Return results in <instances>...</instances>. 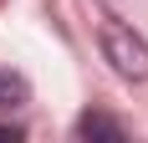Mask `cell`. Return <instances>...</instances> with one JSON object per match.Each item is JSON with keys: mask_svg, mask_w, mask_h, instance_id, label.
<instances>
[{"mask_svg": "<svg viewBox=\"0 0 148 143\" xmlns=\"http://www.w3.org/2000/svg\"><path fill=\"white\" fill-rule=\"evenodd\" d=\"M102 56L123 82H148V41L123 21H102Z\"/></svg>", "mask_w": 148, "mask_h": 143, "instance_id": "6da1fadb", "label": "cell"}, {"mask_svg": "<svg viewBox=\"0 0 148 143\" xmlns=\"http://www.w3.org/2000/svg\"><path fill=\"white\" fill-rule=\"evenodd\" d=\"M21 102H31V82L21 77V72L0 67V113H10V107H21Z\"/></svg>", "mask_w": 148, "mask_h": 143, "instance_id": "7a4b0ae2", "label": "cell"}, {"mask_svg": "<svg viewBox=\"0 0 148 143\" xmlns=\"http://www.w3.org/2000/svg\"><path fill=\"white\" fill-rule=\"evenodd\" d=\"M77 138H123V123L107 113H82L77 118Z\"/></svg>", "mask_w": 148, "mask_h": 143, "instance_id": "3957f363", "label": "cell"}, {"mask_svg": "<svg viewBox=\"0 0 148 143\" xmlns=\"http://www.w3.org/2000/svg\"><path fill=\"white\" fill-rule=\"evenodd\" d=\"M0 138H21V123H0Z\"/></svg>", "mask_w": 148, "mask_h": 143, "instance_id": "277c9868", "label": "cell"}]
</instances>
